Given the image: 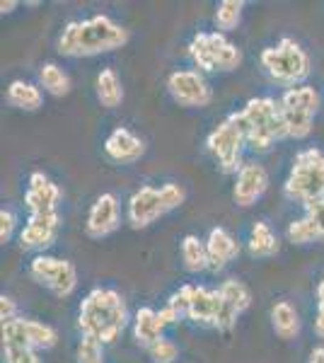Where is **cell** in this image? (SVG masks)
I'll return each mask as SVG.
<instances>
[{
	"mask_svg": "<svg viewBox=\"0 0 324 363\" xmlns=\"http://www.w3.org/2000/svg\"><path fill=\"white\" fill-rule=\"evenodd\" d=\"M181 259H184L186 272L199 274L203 269H211L208 264V250H206V242L199 240L196 235H186L181 240Z\"/></svg>",
	"mask_w": 324,
	"mask_h": 363,
	"instance_id": "cell-25",
	"label": "cell"
},
{
	"mask_svg": "<svg viewBox=\"0 0 324 363\" xmlns=\"http://www.w3.org/2000/svg\"><path fill=\"white\" fill-rule=\"evenodd\" d=\"M247 247H250V252L255 257H274V255H279V238L274 235L269 223L259 220V223H255V228H252Z\"/></svg>",
	"mask_w": 324,
	"mask_h": 363,
	"instance_id": "cell-24",
	"label": "cell"
},
{
	"mask_svg": "<svg viewBox=\"0 0 324 363\" xmlns=\"http://www.w3.org/2000/svg\"><path fill=\"white\" fill-rule=\"evenodd\" d=\"M8 102L13 107L22 109V112H37L44 104V95L37 85L25 83V80H13L8 87Z\"/></svg>",
	"mask_w": 324,
	"mask_h": 363,
	"instance_id": "cell-23",
	"label": "cell"
},
{
	"mask_svg": "<svg viewBox=\"0 0 324 363\" xmlns=\"http://www.w3.org/2000/svg\"><path fill=\"white\" fill-rule=\"evenodd\" d=\"M305 211H308V218L315 220V225L320 228L322 238H324V196L315 199V201L305 203Z\"/></svg>",
	"mask_w": 324,
	"mask_h": 363,
	"instance_id": "cell-34",
	"label": "cell"
},
{
	"mask_svg": "<svg viewBox=\"0 0 324 363\" xmlns=\"http://www.w3.org/2000/svg\"><path fill=\"white\" fill-rule=\"evenodd\" d=\"M95 90H97L99 104H102V107H107V109L119 107V104L123 102V85H121V78L116 75L114 68H102V70H99Z\"/></svg>",
	"mask_w": 324,
	"mask_h": 363,
	"instance_id": "cell-21",
	"label": "cell"
},
{
	"mask_svg": "<svg viewBox=\"0 0 324 363\" xmlns=\"http://www.w3.org/2000/svg\"><path fill=\"white\" fill-rule=\"evenodd\" d=\"M184 189L179 184H164V186H140L135 194L128 199V223L135 230L140 228H148L150 223H155L160 216H164L167 211H172L177 206L184 203Z\"/></svg>",
	"mask_w": 324,
	"mask_h": 363,
	"instance_id": "cell-4",
	"label": "cell"
},
{
	"mask_svg": "<svg viewBox=\"0 0 324 363\" xmlns=\"http://www.w3.org/2000/svg\"><path fill=\"white\" fill-rule=\"evenodd\" d=\"M126 322V301L114 289H95L80 303L78 327L82 337H92L102 344H111L119 339Z\"/></svg>",
	"mask_w": 324,
	"mask_h": 363,
	"instance_id": "cell-2",
	"label": "cell"
},
{
	"mask_svg": "<svg viewBox=\"0 0 324 363\" xmlns=\"http://www.w3.org/2000/svg\"><path fill=\"white\" fill-rule=\"evenodd\" d=\"M39 80L44 85V90L54 97H66L70 92V78L58 63H44L39 70Z\"/></svg>",
	"mask_w": 324,
	"mask_h": 363,
	"instance_id": "cell-26",
	"label": "cell"
},
{
	"mask_svg": "<svg viewBox=\"0 0 324 363\" xmlns=\"http://www.w3.org/2000/svg\"><path fill=\"white\" fill-rule=\"evenodd\" d=\"M164 332V325L160 320V313H155L152 308H140L135 313V320H133V337L140 347L150 349L152 344H157Z\"/></svg>",
	"mask_w": 324,
	"mask_h": 363,
	"instance_id": "cell-20",
	"label": "cell"
},
{
	"mask_svg": "<svg viewBox=\"0 0 324 363\" xmlns=\"http://www.w3.org/2000/svg\"><path fill=\"white\" fill-rule=\"evenodd\" d=\"M119 228V201L114 194H102L87 213L85 230L90 238H107Z\"/></svg>",
	"mask_w": 324,
	"mask_h": 363,
	"instance_id": "cell-16",
	"label": "cell"
},
{
	"mask_svg": "<svg viewBox=\"0 0 324 363\" xmlns=\"http://www.w3.org/2000/svg\"><path fill=\"white\" fill-rule=\"evenodd\" d=\"M75 356L78 363H104V344L92 337H82Z\"/></svg>",
	"mask_w": 324,
	"mask_h": 363,
	"instance_id": "cell-30",
	"label": "cell"
},
{
	"mask_svg": "<svg viewBox=\"0 0 324 363\" xmlns=\"http://www.w3.org/2000/svg\"><path fill=\"white\" fill-rule=\"evenodd\" d=\"M5 363H39V356L34 349L22 347V344H3Z\"/></svg>",
	"mask_w": 324,
	"mask_h": 363,
	"instance_id": "cell-32",
	"label": "cell"
},
{
	"mask_svg": "<svg viewBox=\"0 0 324 363\" xmlns=\"http://www.w3.org/2000/svg\"><path fill=\"white\" fill-rule=\"evenodd\" d=\"M315 332L320 337H324V315H317L315 318Z\"/></svg>",
	"mask_w": 324,
	"mask_h": 363,
	"instance_id": "cell-39",
	"label": "cell"
},
{
	"mask_svg": "<svg viewBox=\"0 0 324 363\" xmlns=\"http://www.w3.org/2000/svg\"><path fill=\"white\" fill-rule=\"evenodd\" d=\"M167 90L174 102L181 107H208L213 99V90L203 80L199 70H174L167 78Z\"/></svg>",
	"mask_w": 324,
	"mask_h": 363,
	"instance_id": "cell-13",
	"label": "cell"
},
{
	"mask_svg": "<svg viewBox=\"0 0 324 363\" xmlns=\"http://www.w3.org/2000/svg\"><path fill=\"white\" fill-rule=\"evenodd\" d=\"M148 354L155 363H172L177 356H179V349H177V344L169 342V339H160V342L152 344L148 349Z\"/></svg>",
	"mask_w": 324,
	"mask_h": 363,
	"instance_id": "cell-33",
	"label": "cell"
},
{
	"mask_svg": "<svg viewBox=\"0 0 324 363\" xmlns=\"http://www.w3.org/2000/svg\"><path fill=\"white\" fill-rule=\"evenodd\" d=\"M104 153L119 165H131V162L140 160L145 153L143 138H138L133 131H128L126 126H116L104 140Z\"/></svg>",
	"mask_w": 324,
	"mask_h": 363,
	"instance_id": "cell-17",
	"label": "cell"
},
{
	"mask_svg": "<svg viewBox=\"0 0 324 363\" xmlns=\"http://www.w3.org/2000/svg\"><path fill=\"white\" fill-rule=\"evenodd\" d=\"M58 201H61V189L46 177L44 172L29 174V186L25 194L27 208L34 213H58Z\"/></svg>",
	"mask_w": 324,
	"mask_h": 363,
	"instance_id": "cell-15",
	"label": "cell"
},
{
	"mask_svg": "<svg viewBox=\"0 0 324 363\" xmlns=\"http://www.w3.org/2000/svg\"><path fill=\"white\" fill-rule=\"evenodd\" d=\"M29 274H32V279L37 281V284L49 289L56 298H68L78 289V269L68 259L39 255V257H34L32 264H29Z\"/></svg>",
	"mask_w": 324,
	"mask_h": 363,
	"instance_id": "cell-11",
	"label": "cell"
},
{
	"mask_svg": "<svg viewBox=\"0 0 324 363\" xmlns=\"http://www.w3.org/2000/svg\"><path fill=\"white\" fill-rule=\"evenodd\" d=\"M284 194L291 201L310 203L324 196V153L317 148L300 150L296 155L288 179L284 184Z\"/></svg>",
	"mask_w": 324,
	"mask_h": 363,
	"instance_id": "cell-5",
	"label": "cell"
},
{
	"mask_svg": "<svg viewBox=\"0 0 324 363\" xmlns=\"http://www.w3.org/2000/svg\"><path fill=\"white\" fill-rule=\"evenodd\" d=\"M310 363H324V347L312 349V354H310Z\"/></svg>",
	"mask_w": 324,
	"mask_h": 363,
	"instance_id": "cell-38",
	"label": "cell"
},
{
	"mask_svg": "<svg viewBox=\"0 0 324 363\" xmlns=\"http://www.w3.org/2000/svg\"><path fill=\"white\" fill-rule=\"evenodd\" d=\"M128 42V29L107 15H92L87 20H73L58 37V51L63 56H97L109 54Z\"/></svg>",
	"mask_w": 324,
	"mask_h": 363,
	"instance_id": "cell-1",
	"label": "cell"
},
{
	"mask_svg": "<svg viewBox=\"0 0 324 363\" xmlns=\"http://www.w3.org/2000/svg\"><path fill=\"white\" fill-rule=\"evenodd\" d=\"M15 223H17V220H15L13 211H8V208L0 211V242H8V240L13 238Z\"/></svg>",
	"mask_w": 324,
	"mask_h": 363,
	"instance_id": "cell-35",
	"label": "cell"
},
{
	"mask_svg": "<svg viewBox=\"0 0 324 363\" xmlns=\"http://www.w3.org/2000/svg\"><path fill=\"white\" fill-rule=\"evenodd\" d=\"M284 109V119L288 128V138H305L312 131V121L320 109V95L315 87L296 85L288 87L284 97L279 99Z\"/></svg>",
	"mask_w": 324,
	"mask_h": 363,
	"instance_id": "cell-9",
	"label": "cell"
},
{
	"mask_svg": "<svg viewBox=\"0 0 324 363\" xmlns=\"http://www.w3.org/2000/svg\"><path fill=\"white\" fill-rule=\"evenodd\" d=\"M317 315H324V279L317 286Z\"/></svg>",
	"mask_w": 324,
	"mask_h": 363,
	"instance_id": "cell-37",
	"label": "cell"
},
{
	"mask_svg": "<svg viewBox=\"0 0 324 363\" xmlns=\"http://www.w3.org/2000/svg\"><path fill=\"white\" fill-rule=\"evenodd\" d=\"M58 223H61L58 213H34V216H29L27 225L22 228V233H20V245L25 250L49 247V245L56 240Z\"/></svg>",
	"mask_w": 324,
	"mask_h": 363,
	"instance_id": "cell-18",
	"label": "cell"
},
{
	"mask_svg": "<svg viewBox=\"0 0 324 363\" xmlns=\"http://www.w3.org/2000/svg\"><path fill=\"white\" fill-rule=\"evenodd\" d=\"M238 119L245 128L247 143L257 150H269L276 140L288 138L281 102L271 97H252L242 112H238Z\"/></svg>",
	"mask_w": 324,
	"mask_h": 363,
	"instance_id": "cell-3",
	"label": "cell"
},
{
	"mask_svg": "<svg viewBox=\"0 0 324 363\" xmlns=\"http://www.w3.org/2000/svg\"><path fill=\"white\" fill-rule=\"evenodd\" d=\"M191 294H194V286H181L179 291H174L167 301V308L172 310L177 318H189V306H191Z\"/></svg>",
	"mask_w": 324,
	"mask_h": 363,
	"instance_id": "cell-31",
	"label": "cell"
},
{
	"mask_svg": "<svg viewBox=\"0 0 324 363\" xmlns=\"http://www.w3.org/2000/svg\"><path fill=\"white\" fill-rule=\"evenodd\" d=\"M271 327L281 339H293L300 332V318L298 310L291 306L288 301H279L271 308Z\"/></svg>",
	"mask_w": 324,
	"mask_h": 363,
	"instance_id": "cell-22",
	"label": "cell"
},
{
	"mask_svg": "<svg viewBox=\"0 0 324 363\" xmlns=\"http://www.w3.org/2000/svg\"><path fill=\"white\" fill-rule=\"evenodd\" d=\"M0 320H3V325L17 320V306L10 296H0Z\"/></svg>",
	"mask_w": 324,
	"mask_h": 363,
	"instance_id": "cell-36",
	"label": "cell"
},
{
	"mask_svg": "<svg viewBox=\"0 0 324 363\" xmlns=\"http://www.w3.org/2000/svg\"><path fill=\"white\" fill-rule=\"evenodd\" d=\"M58 335L51 325L29 318H17L3 325V344H22L29 349H51L56 347Z\"/></svg>",
	"mask_w": 324,
	"mask_h": 363,
	"instance_id": "cell-12",
	"label": "cell"
},
{
	"mask_svg": "<svg viewBox=\"0 0 324 363\" xmlns=\"http://www.w3.org/2000/svg\"><path fill=\"white\" fill-rule=\"evenodd\" d=\"M189 56L199 68L208 70V73H216V70L230 73L242 63V51L233 42H228L220 32L196 34L189 44Z\"/></svg>",
	"mask_w": 324,
	"mask_h": 363,
	"instance_id": "cell-7",
	"label": "cell"
},
{
	"mask_svg": "<svg viewBox=\"0 0 324 363\" xmlns=\"http://www.w3.org/2000/svg\"><path fill=\"white\" fill-rule=\"evenodd\" d=\"M206 250H208V264L213 272H220L228 267L235 257L240 255V242L235 240L225 228H213L206 240Z\"/></svg>",
	"mask_w": 324,
	"mask_h": 363,
	"instance_id": "cell-19",
	"label": "cell"
},
{
	"mask_svg": "<svg viewBox=\"0 0 324 363\" xmlns=\"http://www.w3.org/2000/svg\"><path fill=\"white\" fill-rule=\"evenodd\" d=\"M262 66L267 68V73L274 80L284 85H293L303 83L310 75V58L303 51L296 39L284 37L276 46L262 51Z\"/></svg>",
	"mask_w": 324,
	"mask_h": 363,
	"instance_id": "cell-6",
	"label": "cell"
},
{
	"mask_svg": "<svg viewBox=\"0 0 324 363\" xmlns=\"http://www.w3.org/2000/svg\"><path fill=\"white\" fill-rule=\"evenodd\" d=\"M320 238H322L320 228H317L315 220H310L308 216H305V218L293 220V223L288 225V240H291L293 245H308V242H315V240H320Z\"/></svg>",
	"mask_w": 324,
	"mask_h": 363,
	"instance_id": "cell-29",
	"label": "cell"
},
{
	"mask_svg": "<svg viewBox=\"0 0 324 363\" xmlns=\"http://www.w3.org/2000/svg\"><path fill=\"white\" fill-rule=\"evenodd\" d=\"M189 320H194L196 325H206V327H216V330H220V332H230L235 327V322H238V313L223 301L220 291L194 286Z\"/></svg>",
	"mask_w": 324,
	"mask_h": 363,
	"instance_id": "cell-10",
	"label": "cell"
},
{
	"mask_svg": "<svg viewBox=\"0 0 324 363\" xmlns=\"http://www.w3.org/2000/svg\"><path fill=\"white\" fill-rule=\"evenodd\" d=\"M269 189V172L259 162H247L238 172V182H235V203L242 208H250L252 203H257L264 196V191Z\"/></svg>",
	"mask_w": 324,
	"mask_h": 363,
	"instance_id": "cell-14",
	"label": "cell"
},
{
	"mask_svg": "<svg viewBox=\"0 0 324 363\" xmlns=\"http://www.w3.org/2000/svg\"><path fill=\"white\" fill-rule=\"evenodd\" d=\"M242 10H245L242 0H223V3H218L216 27L223 29V32H233V29H238L240 20H242Z\"/></svg>",
	"mask_w": 324,
	"mask_h": 363,
	"instance_id": "cell-28",
	"label": "cell"
},
{
	"mask_svg": "<svg viewBox=\"0 0 324 363\" xmlns=\"http://www.w3.org/2000/svg\"><path fill=\"white\" fill-rule=\"evenodd\" d=\"M15 8H17L15 0H8V3H5V0H3V3H0V10H3V15H5V13H13Z\"/></svg>",
	"mask_w": 324,
	"mask_h": 363,
	"instance_id": "cell-40",
	"label": "cell"
},
{
	"mask_svg": "<svg viewBox=\"0 0 324 363\" xmlns=\"http://www.w3.org/2000/svg\"><path fill=\"white\" fill-rule=\"evenodd\" d=\"M220 296H223V301L228 303L230 308L235 310V313H245L247 308L252 306V294H250V289L242 284V281H238V279H228L225 284L220 286Z\"/></svg>",
	"mask_w": 324,
	"mask_h": 363,
	"instance_id": "cell-27",
	"label": "cell"
},
{
	"mask_svg": "<svg viewBox=\"0 0 324 363\" xmlns=\"http://www.w3.org/2000/svg\"><path fill=\"white\" fill-rule=\"evenodd\" d=\"M247 143L245 128L240 124L238 114H230L228 119H223L213 131L206 138V145H208L211 155L216 157L218 167L225 174L240 172L242 165H240V157H242V145Z\"/></svg>",
	"mask_w": 324,
	"mask_h": 363,
	"instance_id": "cell-8",
	"label": "cell"
}]
</instances>
